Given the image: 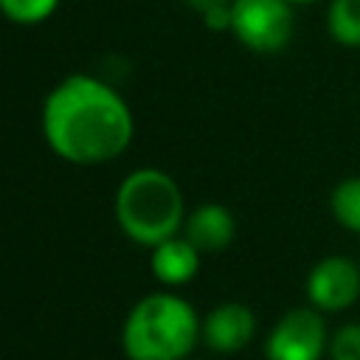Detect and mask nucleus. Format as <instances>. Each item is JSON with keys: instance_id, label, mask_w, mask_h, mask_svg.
<instances>
[{"instance_id": "1a4fd4ad", "label": "nucleus", "mask_w": 360, "mask_h": 360, "mask_svg": "<svg viewBox=\"0 0 360 360\" xmlns=\"http://www.w3.org/2000/svg\"><path fill=\"white\" fill-rule=\"evenodd\" d=\"M200 256L202 253L180 233V236H169V239H163L152 248L149 267H152L155 278L163 281L166 287H180V284H188L197 276Z\"/></svg>"}, {"instance_id": "9d476101", "label": "nucleus", "mask_w": 360, "mask_h": 360, "mask_svg": "<svg viewBox=\"0 0 360 360\" xmlns=\"http://www.w3.org/2000/svg\"><path fill=\"white\" fill-rule=\"evenodd\" d=\"M326 31L340 48H360V0H329Z\"/></svg>"}, {"instance_id": "9b49d317", "label": "nucleus", "mask_w": 360, "mask_h": 360, "mask_svg": "<svg viewBox=\"0 0 360 360\" xmlns=\"http://www.w3.org/2000/svg\"><path fill=\"white\" fill-rule=\"evenodd\" d=\"M329 208H332L335 222H338L343 231L360 233V177H357V174L343 177V180L332 188V194H329Z\"/></svg>"}, {"instance_id": "ddd939ff", "label": "nucleus", "mask_w": 360, "mask_h": 360, "mask_svg": "<svg viewBox=\"0 0 360 360\" xmlns=\"http://www.w3.org/2000/svg\"><path fill=\"white\" fill-rule=\"evenodd\" d=\"M329 360H360V321H349L329 335Z\"/></svg>"}, {"instance_id": "423d86ee", "label": "nucleus", "mask_w": 360, "mask_h": 360, "mask_svg": "<svg viewBox=\"0 0 360 360\" xmlns=\"http://www.w3.org/2000/svg\"><path fill=\"white\" fill-rule=\"evenodd\" d=\"M304 292L309 307H315L323 315L346 312L360 298V264L340 253L323 256L307 273Z\"/></svg>"}, {"instance_id": "f03ea898", "label": "nucleus", "mask_w": 360, "mask_h": 360, "mask_svg": "<svg viewBox=\"0 0 360 360\" xmlns=\"http://www.w3.org/2000/svg\"><path fill=\"white\" fill-rule=\"evenodd\" d=\"M202 340L197 309L174 292L141 298L121 329V346L129 360H188Z\"/></svg>"}, {"instance_id": "f257e3e1", "label": "nucleus", "mask_w": 360, "mask_h": 360, "mask_svg": "<svg viewBox=\"0 0 360 360\" xmlns=\"http://www.w3.org/2000/svg\"><path fill=\"white\" fill-rule=\"evenodd\" d=\"M42 132L48 146L70 163H107L129 146L132 112L110 84L68 76L45 98Z\"/></svg>"}, {"instance_id": "39448f33", "label": "nucleus", "mask_w": 360, "mask_h": 360, "mask_svg": "<svg viewBox=\"0 0 360 360\" xmlns=\"http://www.w3.org/2000/svg\"><path fill=\"white\" fill-rule=\"evenodd\" d=\"M329 329L323 312L315 307H295L287 309L264 340L267 360H323L329 349Z\"/></svg>"}, {"instance_id": "4468645a", "label": "nucleus", "mask_w": 360, "mask_h": 360, "mask_svg": "<svg viewBox=\"0 0 360 360\" xmlns=\"http://www.w3.org/2000/svg\"><path fill=\"white\" fill-rule=\"evenodd\" d=\"M188 8H194L202 22L211 28V31H225L231 28V6L233 0H186Z\"/></svg>"}, {"instance_id": "6e6552de", "label": "nucleus", "mask_w": 360, "mask_h": 360, "mask_svg": "<svg viewBox=\"0 0 360 360\" xmlns=\"http://www.w3.org/2000/svg\"><path fill=\"white\" fill-rule=\"evenodd\" d=\"M236 222L233 214L219 202H205L194 208L183 222V236L200 253H219L233 242Z\"/></svg>"}, {"instance_id": "f8f14e48", "label": "nucleus", "mask_w": 360, "mask_h": 360, "mask_svg": "<svg viewBox=\"0 0 360 360\" xmlns=\"http://www.w3.org/2000/svg\"><path fill=\"white\" fill-rule=\"evenodd\" d=\"M59 0H0V11L11 20V22H22V25H34L42 22L53 14Z\"/></svg>"}, {"instance_id": "0eeeda50", "label": "nucleus", "mask_w": 360, "mask_h": 360, "mask_svg": "<svg viewBox=\"0 0 360 360\" xmlns=\"http://www.w3.org/2000/svg\"><path fill=\"white\" fill-rule=\"evenodd\" d=\"M256 335V315L242 301H222L202 318V343L217 354L242 352Z\"/></svg>"}, {"instance_id": "7ed1b4c3", "label": "nucleus", "mask_w": 360, "mask_h": 360, "mask_svg": "<svg viewBox=\"0 0 360 360\" xmlns=\"http://www.w3.org/2000/svg\"><path fill=\"white\" fill-rule=\"evenodd\" d=\"M115 217L121 231L141 245L177 236L186 222V202L180 186L160 169H138L124 177L115 194Z\"/></svg>"}, {"instance_id": "20e7f679", "label": "nucleus", "mask_w": 360, "mask_h": 360, "mask_svg": "<svg viewBox=\"0 0 360 360\" xmlns=\"http://www.w3.org/2000/svg\"><path fill=\"white\" fill-rule=\"evenodd\" d=\"M287 0H233L231 31L233 37L256 53H276L290 45L295 14Z\"/></svg>"}, {"instance_id": "2eb2a0df", "label": "nucleus", "mask_w": 360, "mask_h": 360, "mask_svg": "<svg viewBox=\"0 0 360 360\" xmlns=\"http://www.w3.org/2000/svg\"><path fill=\"white\" fill-rule=\"evenodd\" d=\"M287 3H292V6H309V3H318V0H287Z\"/></svg>"}]
</instances>
